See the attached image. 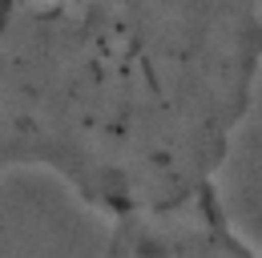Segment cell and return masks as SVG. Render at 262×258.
<instances>
[{"instance_id":"obj_2","label":"cell","mask_w":262,"mask_h":258,"mask_svg":"<svg viewBox=\"0 0 262 258\" xmlns=\"http://www.w3.org/2000/svg\"><path fill=\"white\" fill-rule=\"evenodd\" d=\"M105 258H262V246L234 222L222 193L109 222Z\"/></svg>"},{"instance_id":"obj_1","label":"cell","mask_w":262,"mask_h":258,"mask_svg":"<svg viewBox=\"0 0 262 258\" xmlns=\"http://www.w3.org/2000/svg\"><path fill=\"white\" fill-rule=\"evenodd\" d=\"M262 77V0H0V178L105 222L218 190Z\"/></svg>"}]
</instances>
